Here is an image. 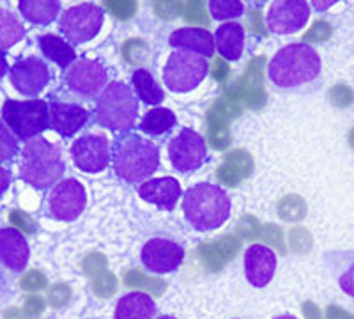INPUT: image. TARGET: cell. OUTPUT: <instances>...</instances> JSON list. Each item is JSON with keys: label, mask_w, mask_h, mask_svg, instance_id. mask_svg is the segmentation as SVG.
Returning a JSON list of instances; mask_svg holds the SVG:
<instances>
[{"label": "cell", "mask_w": 354, "mask_h": 319, "mask_svg": "<svg viewBox=\"0 0 354 319\" xmlns=\"http://www.w3.org/2000/svg\"><path fill=\"white\" fill-rule=\"evenodd\" d=\"M322 75L317 50L305 43H292L278 50L268 64V78L274 89L303 93L315 89Z\"/></svg>", "instance_id": "1"}, {"label": "cell", "mask_w": 354, "mask_h": 319, "mask_svg": "<svg viewBox=\"0 0 354 319\" xmlns=\"http://www.w3.org/2000/svg\"><path fill=\"white\" fill-rule=\"evenodd\" d=\"M160 147L135 131H126L112 144V169L121 181L142 185L160 169Z\"/></svg>", "instance_id": "2"}, {"label": "cell", "mask_w": 354, "mask_h": 319, "mask_svg": "<svg viewBox=\"0 0 354 319\" xmlns=\"http://www.w3.org/2000/svg\"><path fill=\"white\" fill-rule=\"evenodd\" d=\"M232 202L223 188L213 183H197L183 194V213L195 230H214L229 220Z\"/></svg>", "instance_id": "3"}, {"label": "cell", "mask_w": 354, "mask_h": 319, "mask_svg": "<svg viewBox=\"0 0 354 319\" xmlns=\"http://www.w3.org/2000/svg\"><path fill=\"white\" fill-rule=\"evenodd\" d=\"M66 162L61 149L46 140L44 137H36L25 142L21 149L20 178L32 186L34 190H50L57 183L64 179Z\"/></svg>", "instance_id": "4"}, {"label": "cell", "mask_w": 354, "mask_h": 319, "mask_svg": "<svg viewBox=\"0 0 354 319\" xmlns=\"http://www.w3.org/2000/svg\"><path fill=\"white\" fill-rule=\"evenodd\" d=\"M138 100L131 85L124 82H110L96 100L94 122L110 131H131L138 119Z\"/></svg>", "instance_id": "5"}, {"label": "cell", "mask_w": 354, "mask_h": 319, "mask_svg": "<svg viewBox=\"0 0 354 319\" xmlns=\"http://www.w3.org/2000/svg\"><path fill=\"white\" fill-rule=\"evenodd\" d=\"M0 113L6 126L21 142L41 137L43 131L50 129L48 101L44 100H8Z\"/></svg>", "instance_id": "6"}, {"label": "cell", "mask_w": 354, "mask_h": 319, "mask_svg": "<svg viewBox=\"0 0 354 319\" xmlns=\"http://www.w3.org/2000/svg\"><path fill=\"white\" fill-rule=\"evenodd\" d=\"M209 75V62L197 53L174 50L163 68V84L172 93H189Z\"/></svg>", "instance_id": "7"}, {"label": "cell", "mask_w": 354, "mask_h": 319, "mask_svg": "<svg viewBox=\"0 0 354 319\" xmlns=\"http://www.w3.org/2000/svg\"><path fill=\"white\" fill-rule=\"evenodd\" d=\"M105 24V11L97 4L73 6L66 9L59 20V30L69 45H82L93 41Z\"/></svg>", "instance_id": "8"}, {"label": "cell", "mask_w": 354, "mask_h": 319, "mask_svg": "<svg viewBox=\"0 0 354 319\" xmlns=\"http://www.w3.org/2000/svg\"><path fill=\"white\" fill-rule=\"evenodd\" d=\"M64 84L73 94L84 100H97L109 87V71L100 61L77 59L64 71Z\"/></svg>", "instance_id": "9"}, {"label": "cell", "mask_w": 354, "mask_h": 319, "mask_svg": "<svg viewBox=\"0 0 354 319\" xmlns=\"http://www.w3.org/2000/svg\"><path fill=\"white\" fill-rule=\"evenodd\" d=\"M87 206V192L78 179H62L46 199V215L57 222H75Z\"/></svg>", "instance_id": "10"}, {"label": "cell", "mask_w": 354, "mask_h": 319, "mask_svg": "<svg viewBox=\"0 0 354 319\" xmlns=\"http://www.w3.org/2000/svg\"><path fill=\"white\" fill-rule=\"evenodd\" d=\"M169 158L177 172L188 174L201 169L207 160V146L201 134L192 128H183L169 142Z\"/></svg>", "instance_id": "11"}, {"label": "cell", "mask_w": 354, "mask_h": 319, "mask_svg": "<svg viewBox=\"0 0 354 319\" xmlns=\"http://www.w3.org/2000/svg\"><path fill=\"white\" fill-rule=\"evenodd\" d=\"M73 163L87 174H100L112 163V146L105 135L87 134L78 137L71 146Z\"/></svg>", "instance_id": "12"}, {"label": "cell", "mask_w": 354, "mask_h": 319, "mask_svg": "<svg viewBox=\"0 0 354 319\" xmlns=\"http://www.w3.org/2000/svg\"><path fill=\"white\" fill-rule=\"evenodd\" d=\"M52 80V71L41 57H25L9 69V82L21 96L37 98Z\"/></svg>", "instance_id": "13"}, {"label": "cell", "mask_w": 354, "mask_h": 319, "mask_svg": "<svg viewBox=\"0 0 354 319\" xmlns=\"http://www.w3.org/2000/svg\"><path fill=\"white\" fill-rule=\"evenodd\" d=\"M140 261L154 275L174 273L185 261V248L170 238H151L142 246Z\"/></svg>", "instance_id": "14"}, {"label": "cell", "mask_w": 354, "mask_h": 319, "mask_svg": "<svg viewBox=\"0 0 354 319\" xmlns=\"http://www.w3.org/2000/svg\"><path fill=\"white\" fill-rule=\"evenodd\" d=\"M310 18V4L305 0H277L270 6L266 24L273 34L289 36L299 33Z\"/></svg>", "instance_id": "15"}, {"label": "cell", "mask_w": 354, "mask_h": 319, "mask_svg": "<svg viewBox=\"0 0 354 319\" xmlns=\"http://www.w3.org/2000/svg\"><path fill=\"white\" fill-rule=\"evenodd\" d=\"M30 248L24 233L15 227H0V264L15 277L27 270Z\"/></svg>", "instance_id": "16"}, {"label": "cell", "mask_w": 354, "mask_h": 319, "mask_svg": "<svg viewBox=\"0 0 354 319\" xmlns=\"http://www.w3.org/2000/svg\"><path fill=\"white\" fill-rule=\"evenodd\" d=\"M50 112V129L61 135L62 138H69L77 135L88 122L91 113L78 103L69 101L52 100L48 103Z\"/></svg>", "instance_id": "17"}, {"label": "cell", "mask_w": 354, "mask_h": 319, "mask_svg": "<svg viewBox=\"0 0 354 319\" xmlns=\"http://www.w3.org/2000/svg\"><path fill=\"white\" fill-rule=\"evenodd\" d=\"M278 261L277 254L270 246L255 243L245 252V275L248 284L254 287H266L273 280Z\"/></svg>", "instance_id": "18"}, {"label": "cell", "mask_w": 354, "mask_h": 319, "mask_svg": "<svg viewBox=\"0 0 354 319\" xmlns=\"http://www.w3.org/2000/svg\"><path fill=\"white\" fill-rule=\"evenodd\" d=\"M138 195L145 202H151L163 211H172L177 206L179 199H183L181 183L176 178H151L138 185Z\"/></svg>", "instance_id": "19"}, {"label": "cell", "mask_w": 354, "mask_h": 319, "mask_svg": "<svg viewBox=\"0 0 354 319\" xmlns=\"http://www.w3.org/2000/svg\"><path fill=\"white\" fill-rule=\"evenodd\" d=\"M169 45L174 50H185V52L197 53V55L209 57L214 55V36L205 30V28L197 27H183L174 30L169 36Z\"/></svg>", "instance_id": "20"}, {"label": "cell", "mask_w": 354, "mask_h": 319, "mask_svg": "<svg viewBox=\"0 0 354 319\" xmlns=\"http://www.w3.org/2000/svg\"><path fill=\"white\" fill-rule=\"evenodd\" d=\"M158 307L151 295L144 291H131L117 300L113 319H154Z\"/></svg>", "instance_id": "21"}, {"label": "cell", "mask_w": 354, "mask_h": 319, "mask_svg": "<svg viewBox=\"0 0 354 319\" xmlns=\"http://www.w3.org/2000/svg\"><path fill=\"white\" fill-rule=\"evenodd\" d=\"M214 48L225 61L236 62L241 59L245 48V28L243 25L227 21L214 33Z\"/></svg>", "instance_id": "22"}, {"label": "cell", "mask_w": 354, "mask_h": 319, "mask_svg": "<svg viewBox=\"0 0 354 319\" xmlns=\"http://www.w3.org/2000/svg\"><path fill=\"white\" fill-rule=\"evenodd\" d=\"M326 266L333 271L338 287L354 298V250L326 252Z\"/></svg>", "instance_id": "23"}, {"label": "cell", "mask_w": 354, "mask_h": 319, "mask_svg": "<svg viewBox=\"0 0 354 319\" xmlns=\"http://www.w3.org/2000/svg\"><path fill=\"white\" fill-rule=\"evenodd\" d=\"M37 43H39V50L44 59L52 61L62 71H66L73 62L77 61V52L64 37L57 36V34H43L39 36Z\"/></svg>", "instance_id": "24"}, {"label": "cell", "mask_w": 354, "mask_h": 319, "mask_svg": "<svg viewBox=\"0 0 354 319\" xmlns=\"http://www.w3.org/2000/svg\"><path fill=\"white\" fill-rule=\"evenodd\" d=\"M18 11L28 24L46 27L61 15L62 4L59 0H21L18 4Z\"/></svg>", "instance_id": "25"}, {"label": "cell", "mask_w": 354, "mask_h": 319, "mask_svg": "<svg viewBox=\"0 0 354 319\" xmlns=\"http://www.w3.org/2000/svg\"><path fill=\"white\" fill-rule=\"evenodd\" d=\"M131 89L135 96H137V100L144 101L145 105H151L154 109L165 100V93L161 89V85L154 80L149 69L140 68L133 71Z\"/></svg>", "instance_id": "26"}, {"label": "cell", "mask_w": 354, "mask_h": 319, "mask_svg": "<svg viewBox=\"0 0 354 319\" xmlns=\"http://www.w3.org/2000/svg\"><path fill=\"white\" fill-rule=\"evenodd\" d=\"M177 125L176 113L170 109H163V107H156V109L149 110L144 113V118L138 122L142 134L149 135V137H163Z\"/></svg>", "instance_id": "27"}, {"label": "cell", "mask_w": 354, "mask_h": 319, "mask_svg": "<svg viewBox=\"0 0 354 319\" xmlns=\"http://www.w3.org/2000/svg\"><path fill=\"white\" fill-rule=\"evenodd\" d=\"M27 34V28L20 18L9 9L0 8V52H8L9 48L20 43Z\"/></svg>", "instance_id": "28"}, {"label": "cell", "mask_w": 354, "mask_h": 319, "mask_svg": "<svg viewBox=\"0 0 354 319\" xmlns=\"http://www.w3.org/2000/svg\"><path fill=\"white\" fill-rule=\"evenodd\" d=\"M209 15L216 21H227L245 15V4L239 0H211L207 4Z\"/></svg>", "instance_id": "29"}, {"label": "cell", "mask_w": 354, "mask_h": 319, "mask_svg": "<svg viewBox=\"0 0 354 319\" xmlns=\"http://www.w3.org/2000/svg\"><path fill=\"white\" fill-rule=\"evenodd\" d=\"M20 153V140L12 135L11 129L0 119V165L9 162Z\"/></svg>", "instance_id": "30"}, {"label": "cell", "mask_w": 354, "mask_h": 319, "mask_svg": "<svg viewBox=\"0 0 354 319\" xmlns=\"http://www.w3.org/2000/svg\"><path fill=\"white\" fill-rule=\"evenodd\" d=\"M69 296H71V293H69V289L66 286H55L50 291L48 298H50V305H53V307H62V305H66L69 300Z\"/></svg>", "instance_id": "31"}, {"label": "cell", "mask_w": 354, "mask_h": 319, "mask_svg": "<svg viewBox=\"0 0 354 319\" xmlns=\"http://www.w3.org/2000/svg\"><path fill=\"white\" fill-rule=\"evenodd\" d=\"M11 284H12V275L0 264V298L4 295L11 293Z\"/></svg>", "instance_id": "32"}, {"label": "cell", "mask_w": 354, "mask_h": 319, "mask_svg": "<svg viewBox=\"0 0 354 319\" xmlns=\"http://www.w3.org/2000/svg\"><path fill=\"white\" fill-rule=\"evenodd\" d=\"M12 176L11 170L6 169L4 165H0V197L9 190V186H11Z\"/></svg>", "instance_id": "33"}, {"label": "cell", "mask_w": 354, "mask_h": 319, "mask_svg": "<svg viewBox=\"0 0 354 319\" xmlns=\"http://www.w3.org/2000/svg\"><path fill=\"white\" fill-rule=\"evenodd\" d=\"M41 311H43V303H41L39 300H30V302H28L27 312L32 316V318H37V316L41 314Z\"/></svg>", "instance_id": "34"}, {"label": "cell", "mask_w": 354, "mask_h": 319, "mask_svg": "<svg viewBox=\"0 0 354 319\" xmlns=\"http://www.w3.org/2000/svg\"><path fill=\"white\" fill-rule=\"evenodd\" d=\"M9 64H8V57H6V52H0V80L9 73Z\"/></svg>", "instance_id": "35"}, {"label": "cell", "mask_w": 354, "mask_h": 319, "mask_svg": "<svg viewBox=\"0 0 354 319\" xmlns=\"http://www.w3.org/2000/svg\"><path fill=\"white\" fill-rule=\"evenodd\" d=\"M4 319H25V318L18 309H9V311H6Z\"/></svg>", "instance_id": "36"}, {"label": "cell", "mask_w": 354, "mask_h": 319, "mask_svg": "<svg viewBox=\"0 0 354 319\" xmlns=\"http://www.w3.org/2000/svg\"><path fill=\"white\" fill-rule=\"evenodd\" d=\"M331 314H330V319H353L349 314H346V312L338 311V309H330Z\"/></svg>", "instance_id": "37"}, {"label": "cell", "mask_w": 354, "mask_h": 319, "mask_svg": "<svg viewBox=\"0 0 354 319\" xmlns=\"http://www.w3.org/2000/svg\"><path fill=\"white\" fill-rule=\"evenodd\" d=\"M274 319H298V318H294V316H290V314H282V316H278V318H274Z\"/></svg>", "instance_id": "38"}, {"label": "cell", "mask_w": 354, "mask_h": 319, "mask_svg": "<svg viewBox=\"0 0 354 319\" xmlns=\"http://www.w3.org/2000/svg\"><path fill=\"white\" fill-rule=\"evenodd\" d=\"M154 319H177V318H174V316H169V314H163V316H156Z\"/></svg>", "instance_id": "39"}]
</instances>
